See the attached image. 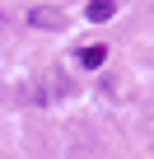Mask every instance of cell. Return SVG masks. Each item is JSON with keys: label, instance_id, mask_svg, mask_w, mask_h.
I'll return each instance as SVG.
<instances>
[{"label": "cell", "instance_id": "cell-2", "mask_svg": "<svg viewBox=\"0 0 154 159\" xmlns=\"http://www.w3.org/2000/svg\"><path fill=\"white\" fill-rule=\"evenodd\" d=\"M108 61V47H98V42H89V47H80V66L84 70H98Z\"/></svg>", "mask_w": 154, "mask_h": 159}, {"label": "cell", "instance_id": "cell-3", "mask_svg": "<svg viewBox=\"0 0 154 159\" xmlns=\"http://www.w3.org/2000/svg\"><path fill=\"white\" fill-rule=\"evenodd\" d=\"M28 24H37V28H61L65 19H61V10H33Z\"/></svg>", "mask_w": 154, "mask_h": 159}, {"label": "cell", "instance_id": "cell-1", "mask_svg": "<svg viewBox=\"0 0 154 159\" xmlns=\"http://www.w3.org/2000/svg\"><path fill=\"white\" fill-rule=\"evenodd\" d=\"M112 10H117V0H89L84 19H89V24H108V19H112Z\"/></svg>", "mask_w": 154, "mask_h": 159}]
</instances>
